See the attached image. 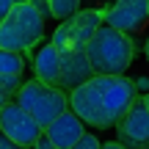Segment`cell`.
<instances>
[{
    "instance_id": "cell-17",
    "label": "cell",
    "mask_w": 149,
    "mask_h": 149,
    "mask_svg": "<svg viewBox=\"0 0 149 149\" xmlns=\"http://www.w3.org/2000/svg\"><path fill=\"white\" fill-rule=\"evenodd\" d=\"M8 102H14V94H11V91H6L3 86H0V108L8 105Z\"/></svg>"
},
{
    "instance_id": "cell-1",
    "label": "cell",
    "mask_w": 149,
    "mask_h": 149,
    "mask_svg": "<svg viewBox=\"0 0 149 149\" xmlns=\"http://www.w3.org/2000/svg\"><path fill=\"white\" fill-rule=\"evenodd\" d=\"M66 97H69V111L83 124H91L97 130H111L122 122L130 105L138 100V88L124 74L119 77L94 74L88 83L77 86Z\"/></svg>"
},
{
    "instance_id": "cell-10",
    "label": "cell",
    "mask_w": 149,
    "mask_h": 149,
    "mask_svg": "<svg viewBox=\"0 0 149 149\" xmlns=\"http://www.w3.org/2000/svg\"><path fill=\"white\" fill-rule=\"evenodd\" d=\"M58 55H61L58 88L64 91V94H69V91H74L77 86L88 83V80L94 77V72H91V66H88L86 53H58Z\"/></svg>"
},
{
    "instance_id": "cell-5",
    "label": "cell",
    "mask_w": 149,
    "mask_h": 149,
    "mask_svg": "<svg viewBox=\"0 0 149 149\" xmlns=\"http://www.w3.org/2000/svg\"><path fill=\"white\" fill-rule=\"evenodd\" d=\"M100 25H102V11L100 8L77 11L72 19L58 25V31L50 39V44L58 53H86V44L91 42V36L97 33Z\"/></svg>"
},
{
    "instance_id": "cell-12",
    "label": "cell",
    "mask_w": 149,
    "mask_h": 149,
    "mask_svg": "<svg viewBox=\"0 0 149 149\" xmlns=\"http://www.w3.org/2000/svg\"><path fill=\"white\" fill-rule=\"evenodd\" d=\"M25 69V61L19 53H6L0 50V77H19Z\"/></svg>"
},
{
    "instance_id": "cell-19",
    "label": "cell",
    "mask_w": 149,
    "mask_h": 149,
    "mask_svg": "<svg viewBox=\"0 0 149 149\" xmlns=\"http://www.w3.org/2000/svg\"><path fill=\"white\" fill-rule=\"evenodd\" d=\"M0 149H22V146H17L14 141H8V138H6L3 133H0Z\"/></svg>"
},
{
    "instance_id": "cell-9",
    "label": "cell",
    "mask_w": 149,
    "mask_h": 149,
    "mask_svg": "<svg viewBox=\"0 0 149 149\" xmlns=\"http://www.w3.org/2000/svg\"><path fill=\"white\" fill-rule=\"evenodd\" d=\"M42 133L47 135V141H50L55 149H72V146L86 135V124L80 122L72 111H66V113H61L53 124H47Z\"/></svg>"
},
{
    "instance_id": "cell-22",
    "label": "cell",
    "mask_w": 149,
    "mask_h": 149,
    "mask_svg": "<svg viewBox=\"0 0 149 149\" xmlns=\"http://www.w3.org/2000/svg\"><path fill=\"white\" fill-rule=\"evenodd\" d=\"M144 102H146V108H149V94H146V97H144Z\"/></svg>"
},
{
    "instance_id": "cell-11",
    "label": "cell",
    "mask_w": 149,
    "mask_h": 149,
    "mask_svg": "<svg viewBox=\"0 0 149 149\" xmlns=\"http://www.w3.org/2000/svg\"><path fill=\"white\" fill-rule=\"evenodd\" d=\"M33 72H36V80L44 86H55L58 88V74H61V55L53 44H44L42 50L33 58Z\"/></svg>"
},
{
    "instance_id": "cell-21",
    "label": "cell",
    "mask_w": 149,
    "mask_h": 149,
    "mask_svg": "<svg viewBox=\"0 0 149 149\" xmlns=\"http://www.w3.org/2000/svg\"><path fill=\"white\" fill-rule=\"evenodd\" d=\"M146 58H149V36H146Z\"/></svg>"
},
{
    "instance_id": "cell-15",
    "label": "cell",
    "mask_w": 149,
    "mask_h": 149,
    "mask_svg": "<svg viewBox=\"0 0 149 149\" xmlns=\"http://www.w3.org/2000/svg\"><path fill=\"white\" fill-rule=\"evenodd\" d=\"M22 3H31V0H0V19H3L11 8H17V6H22Z\"/></svg>"
},
{
    "instance_id": "cell-4",
    "label": "cell",
    "mask_w": 149,
    "mask_h": 149,
    "mask_svg": "<svg viewBox=\"0 0 149 149\" xmlns=\"http://www.w3.org/2000/svg\"><path fill=\"white\" fill-rule=\"evenodd\" d=\"M14 102L39 124V127H47L53 124L61 113L69 111V97L64 94L55 86H44L39 80H22L19 91L14 94Z\"/></svg>"
},
{
    "instance_id": "cell-14",
    "label": "cell",
    "mask_w": 149,
    "mask_h": 149,
    "mask_svg": "<svg viewBox=\"0 0 149 149\" xmlns=\"http://www.w3.org/2000/svg\"><path fill=\"white\" fill-rule=\"evenodd\" d=\"M100 144H102V141H97V135H91V133H86L83 138H80L77 144L72 146V149H100Z\"/></svg>"
},
{
    "instance_id": "cell-2",
    "label": "cell",
    "mask_w": 149,
    "mask_h": 149,
    "mask_svg": "<svg viewBox=\"0 0 149 149\" xmlns=\"http://www.w3.org/2000/svg\"><path fill=\"white\" fill-rule=\"evenodd\" d=\"M86 58H88V66L94 74L119 77L127 72L130 61H133V39L102 22L91 36V42L86 44Z\"/></svg>"
},
{
    "instance_id": "cell-24",
    "label": "cell",
    "mask_w": 149,
    "mask_h": 149,
    "mask_svg": "<svg viewBox=\"0 0 149 149\" xmlns=\"http://www.w3.org/2000/svg\"><path fill=\"white\" fill-rule=\"evenodd\" d=\"M146 149H149V146H146Z\"/></svg>"
},
{
    "instance_id": "cell-16",
    "label": "cell",
    "mask_w": 149,
    "mask_h": 149,
    "mask_svg": "<svg viewBox=\"0 0 149 149\" xmlns=\"http://www.w3.org/2000/svg\"><path fill=\"white\" fill-rule=\"evenodd\" d=\"M31 6H33V8H36L39 14L44 17V19L50 17V6H47V0H31Z\"/></svg>"
},
{
    "instance_id": "cell-6",
    "label": "cell",
    "mask_w": 149,
    "mask_h": 149,
    "mask_svg": "<svg viewBox=\"0 0 149 149\" xmlns=\"http://www.w3.org/2000/svg\"><path fill=\"white\" fill-rule=\"evenodd\" d=\"M0 133L8 141H14L17 146H22V149H31L42 138V127L17 102H8V105L0 108Z\"/></svg>"
},
{
    "instance_id": "cell-13",
    "label": "cell",
    "mask_w": 149,
    "mask_h": 149,
    "mask_svg": "<svg viewBox=\"0 0 149 149\" xmlns=\"http://www.w3.org/2000/svg\"><path fill=\"white\" fill-rule=\"evenodd\" d=\"M47 6H50V17H55L61 22L72 19L80 11V0H47Z\"/></svg>"
},
{
    "instance_id": "cell-23",
    "label": "cell",
    "mask_w": 149,
    "mask_h": 149,
    "mask_svg": "<svg viewBox=\"0 0 149 149\" xmlns=\"http://www.w3.org/2000/svg\"><path fill=\"white\" fill-rule=\"evenodd\" d=\"M146 11H149V3H146Z\"/></svg>"
},
{
    "instance_id": "cell-18",
    "label": "cell",
    "mask_w": 149,
    "mask_h": 149,
    "mask_svg": "<svg viewBox=\"0 0 149 149\" xmlns=\"http://www.w3.org/2000/svg\"><path fill=\"white\" fill-rule=\"evenodd\" d=\"M31 149H55V146H53V144H50V141H47V135H44V133H42V138H39V141H36V144H33Z\"/></svg>"
},
{
    "instance_id": "cell-7",
    "label": "cell",
    "mask_w": 149,
    "mask_h": 149,
    "mask_svg": "<svg viewBox=\"0 0 149 149\" xmlns=\"http://www.w3.org/2000/svg\"><path fill=\"white\" fill-rule=\"evenodd\" d=\"M146 3L149 0H116L108 11H102V22L113 31L124 33H138L146 28L149 22V11H146Z\"/></svg>"
},
{
    "instance_id": "cell-8",
    "label": "cell",
    "mask_w": 149,
    "mask_h": 149,
    "mask_svg": "<svg viewBox=\"0 0 149 149\" xmlns=\"http://www.w3.org/2000/svg\"><path fill=\"white\" fill-rule=\"evenodd\" d=\"M116 135L124 149H146L149 146V108L144 100H135L124 119L116 124Z\"/></svg>"
},
{
    "instance_id": "cell-20",
    "label": "cell",
    "mask_w": 149,
    "mask_h": 149,
    "mask_svg": "<svg viewBox=\"0 0 149 149\" xmlns=\"http://www.w3.org/2000/svg\"><path fill=\"white\" fill-rule=\"evenodd\" d=\"M100 149H124V146L116 144V141H105V144H100Z\"/></svg>"
},
{
    "instance_id": "cell-3",
    "label": "cell",
    "mask_w": 149,
    "mask_h": 149,
    "mask_svg": "<svg viewBox=\"0 0 149 149\" xmlns=\"http://www.w3.org/2000/svg\"><path fill=\"white\" fill-rule=\"evenodd\" d=\"M44 36V17L31 3L11 8L0 19V50L6 53H28Z\"/></svg>"
}]
</instances>
